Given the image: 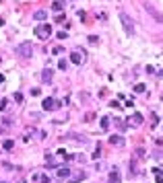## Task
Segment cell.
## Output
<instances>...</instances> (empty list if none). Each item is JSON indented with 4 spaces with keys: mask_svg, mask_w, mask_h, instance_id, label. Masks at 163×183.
<instances>
[{
    "mask_svg": "<svg viewBox=\"0 0 163 183\" xmlns=\"http://www.w3.org/2000/svg\"><path fill=\"white\" fill-rule=\"evenodd\" d=\"M41 107H44L46 111H54V109H58V107H60V103L56 101V99L47 97V99H44V103H41Z\"/></svg>",
    "mask_w": 163,
    "mask_h": 183,
    "instance_id": "cell-6",
    "label": "cell"
},
{
    "mask_svg": "<svg viewBox=\"0 0 163 183\" xmlns=\"http://www.w3.org/2000/svg\"><path fill=\"white\" fill-rule=\"evenodd\" d=\"M89 43H97V37L95 35H89Z\"/></svg>",
    "mask_w": 163,
    "mask_h": 183,
    "instance_id": "cell-26",
    "label": "cell"
},
{
    "mask_svg": "<svg viewBox=\"0 0 163 183\" xmlns=\"http://www.w3.org/2000/svg\"><path fill=\"white\" fill-rule=\"evenodd\" d=\"M15 101L21 103V101H23V95H21V93H15Z\"/></svg>",
    "mask_w": 163,
    "mask_h": 183,
    "instance_id": "cell-24",
    "label": "cell"
},
{
    "mask_svg": "<svg viewBox=\"0 0 163 183\" xmlns=\"http://www.w3.org/2000/svg\"><path fill=\"white\" fill-rule=\"evenodd\" d=\"M58 177H60V179H66V177H70V169L66 167V165L58 167Z\"/></svg>",
    "mask_w": 163,
    "mask_h": 183,
    "instance_id": "cell-10",
    "label": "cell"
},
{
    "mask_svg": "<svg viewBox=\"0 0 163 183\" xmlns=\"http://www.w3.org/2000/svg\"><path fill=\"white\" fill-rule=\"evenodd\" d=\"M52 76H54V72H52L50 68H46L44 72H41V80H44V82H50V80H52Z\"/></svg>",
    "mask_w": 163,
    "mask_h": 183,
    "instance_id": "cell-14",
    "label": "cell"
},
{
    "mask_svg": "<svg viewBox=\"0 0 163 183\" xmlns=\"http://www.w3.org/2000/svg\"><path fill=\"white\" fill-rule=\"evenodd\" d=\"M155 175H157V183H163V175H161V169H153Z\"/></svg>",
    "mask_w": 163,
    "mask_h": 183,
    "instance_id": "cell-19",
    "label": "cell"
},
{
    "mask_svg": "<svg viewBox=\"0 0 163 183\" xmlns=\"http://www.w3.org/2000/svg\"><path fill=\"white\" fill-rule=\"evenodd\" d=\"M145 91H147L145 84H136V87H134V93H139V95H140V93H145Z\"/></svg>",
    "mask_w": 163,
    "mask_h": 183,
    "instance_id": "cell-18",
    "label": "cell"
},
{
    "mask_svg": "<svg viewBox=\"0 0 163 183\" xmlns=\"http://www.w3.org/2000/svg\"><path fill=\"white\" fill-rule=\"evenodd\" d=\"M107 179H109V183H120V171H118L116 167H114V171L109 173V177H107Z\"/></svg>",
    "mask_w": 163,
    "mask_h": 183,
    "instance_id": "cell-11",
    "label": "cell"
},
{
    "mask_svg": "<svg viewBox=\"0 0 163 183\" xmlns=\"http://www.w3.org/2000/svg\"><path fill=\"white\" fill-rule=\"evenodd\" d=\"M47 19V11H35L33 21H46Z\"/></svg>",
    "mask_w": 163,
    "mask_h": 183,
    "instance_id": "cell-12",
    "label": "cell"
},
{
    "mask_svg": "<svg viewBox=\"0 0 163 183\" xmlns=\"http://www.w3.org/2000/svg\"><path fill=\"white\" fill-rule=\"evenodd\" d=\"M99 156H101V148H99V144H97V150H95V152H93V159L97 160V159H99Z\"/></svg>",
    "mask_w": 163,
    "mask_h": 183,
    "instance_id": "cell-22",
    "label": "cell"
},
{
    "mask_svg": "<svg viewBox=\"0 0 163 183\" xmlns=\"http://www.w3.org/2000/svg\"><path fill=\"white\" fill-rule=\"evenodd\" d=\"M142 119H145V117H142L140 113H132V115L128 117V126L139 128V126H142Z\"/></svg>",
    "mask_w": 163,
    "mask_h": 183,
    "instance_id": "cell-7",
    "label": "cell"
},
{
    "mask_svg": "<svg viewBox=\"0 0 163 183\" xmlns=\"http://www.w3.org/2000/svg\"><path fill=\"white\" fill-rule=\"evenodd\" d=\"M33 33H35V37H39V39H47V37H52V27L47 23H39L33 29Z\"/></svg>",
    "mask_w": 163,
    "mask_h": 183,
    "instance_id": "cell-3",
    "label": "cell"
},
{
    "mask_svg": "<svg viewBox=\"0 0 163 183\" xmlns=\"http://www.w3.org/2000/svg\"><path fill=\"white\" fill-rule=\"evenodd\" d=\"M62 8H64V4H62V0H56V2L52 4V11H54V12H60V11H62Z\"/></svg>",
    "mask_w": 163,
    "mask_h": 183,
    "instance_id": "cell-15",
    "label": "cell"
},
{
    "mask_svg": "<svg viewBox=\"0 0 163 183\" xmlns=\"http://www.w3.org/2000/svg\"><path fill=\"white\" fill-rule=\"evenodd\" d=\"M15 54H19L21 58H31V56H33V46H31V41H23V43H19V46L15 47Z\"/></svg>",
    "mask_w": 163,
    "mask_h": 183,
    "instance_id": "cell-2",
    "label": "cell"
},
{
    "mask_svg": "<svg viewBox=\"0 0 163 183\" xmlns=\"http://www.w3.org/2000/svg\"><path fill=\"white\" fill-rule=\"evenodd\" d=\"M109 128V117H101V130H107Z\"/></svg>",
    "mask_w": 163,
    "mask_h": 183,
    "instance_id": "cell-17",
    "label": "cell"
},
{
    "mask_svg": "<svg viewBox=\"0 0 163 183\" xmlns=\"http://www.w3.org/2000/svg\"><path fill=\"white\" fill-rule=\"evenodd\" d=\"M85 177H87V173L79 169V171L74 173V175H70V177H68V183H79V181H83Z\"/></svg>",
    "mask_w": 163,
    "mask_h": 183,
    "instance_id": "cell-8",
    "label": "cell"
},
{
    "mask_svg": "<svg viewBox=\"0 0 163 183\" xmlns=\"http://www.w3.org/2000/svg\"><path fill=\"white\" fill-rule=\"evenodd\" d=\"M66 66H68V62H66V60H60V62H58V68L60 70H66Z\"/></svg>",
    "mask_w": 163,
    "mask_h": 183,
    "instance_id": "cell-21",
    "label": "cell"
},
{
    "mask_svg": "<svg viewBox=\"0 0 163 183\" xmlns=\"http://www.w3.org/2000/svg\"><path fill=\"white\" fill-rule=\"evenodd\" d=\"M12 146H15L12 140H4V142H2V148H4V150H12Z\"/></svg>",
    "mask_w": 163,
    "mask_h": 183,
    "instance_id": "cell-16",
    "label": "cell"
},
{
    "mask_svg": "<svg viewBox=\"0 0 163 183\" xmlns=\"http://www.w3.org/2000/svg\"><path fill=\"white\" fill-rule=\"evenodd\" d=\"M109 144H112V146H124L126 140L122 136H118V134H114V136H109Z\"/></svg>",
    "mask_w": 163,
    "mask_h": 183,
    "instance_id": "cell-9",
    "label": "cell"
},
{
    "mask_svg": "<svg viewBox=\"0 0 163 183\" xmlns=\"http://www.w3.org/2000/svg\"><path fill=\"white\" fill-rule=\"evenodd\" d=\"M6 105H8V101H6V99H2V101H0V111H4V109H6Z\"/></svg>",
    "mask_w": 163,
    "mask_h": 183,
    "instance_id": "cell-23",
    "label": "cell"
},
{
    "mask_svg": "<svg viewBox=\"0 0 163 183\" xmlns=\"http://www.w3.org/2000/svg\"><path fill=\"white\" fill-rule=\"evenodd\" d=\"M2 25H4V21H2V19H0V27H2Z\"/></svg>",
    "mask_w": 163,
    "mask_h": 183,
    "instance_id": "cell-27",
    "label": "cell"
},
{
    "mask_svg": "<svg viewBox=\"0 0 163 183\" xmlns=\"http://www.w3.org/2000/svg\"><path fill=\"white\" fill-rule=\"evenodd\" d=\"M120 21H122V27H124L126 35H128V37H134V23H132V19H130L124 11H120Z\"/></svg>",
    "mask_w": 163,
    "mask_h": 183,
    "instance_id": "cell-1",
    "label": "cell"
},
{
    "mask_svg": "<svg viewBox=\"0 0 163 183\" xmlns=\"http://www.w3.org/2000/svg\"><path fill=\"white\" fill-rule=\"evenodd\" d=\"M85 60H87V54H85L83 49H74V52L70 54V62H72V64H77V66L85 64Z\"/></svg>",
    "mask_w": 163,
    "mask_h": 183,
    "instance_id": "cell-4",
    "label": "cell"
},
{
    "mask_svg": "<svg viewBox=\"0 0 163 183\" xmlns=\"http://www.w3.org/2000/svg\"><path fill=\"white\" fill-rule=\"evenodd\" d=\"M66 140H72V142H81V144H85V142H87V138L79 136V134H68V136H66Z\"/></svg>",
    "mask_w": 163,
    "mask_h": 183,
    "instance_id": "cell-13",
    "label": "cell"
},
{
    "mask_svg": "<svg viewBox=\"0 0 163 183\" xmlns=\"http://www.w3.org/2000/svg\"><path fill=\"white\" fill-rule=\"evenodd\" d=\"M39 181L41 183H50V177H47V175H39Z\"/></svg>",
    "mask_w": 163,
    "mask_h": 183,
    "instance_id": "cell-25",
    "label": "cell"
},
{
    "mask_svg": "<svg viewBox=\"0 0 163 183\" xmlns=\"http://www.w3.org/2000/svg\"><path fill=\"white\" fill-rule=\"evenodd\" d=\"M46 162L50 165V167H54V162H56V160H54V156H52V154H46Z\"/></svg>",
    "mask_w": 163,
    "mask_h": 183,
    "instance_id": "cell-20",
    "label": "cell"
},
{
    "mask_svg": "<svg viewBox=\"0 0 163 183\" xmlns=\"http://www.w3.org/2000/svg\"><path fill=\"white\" fill-rule=\"evenodd\" d=\"M161 76H163V70H161Z\"/></svg>",
    "mask_w": 163,
    "mask_h": 183,
    "instance_id": "cell-28",
    "label": "cell"
},
{
    "mask_svg": "<svg viewBox=\"0 0 163 183\" xmlns=\"http://www.w3.org/2000/svg\"><path fill=\"white\" fill-rule=\"evenodd\" d=\"M21 183H23V181H21Z\"/></svg>",
    "mask_w": 163,
    "mask_h": 183,
    "instance_id": "cell-29",
    "label": "cell"
},
{
    "mask_svg": "<svg viewBox=\"0 0 163 183\" xmlns=\"http://www.w3.org/2000/svg\"><path fill=\"white\" fill-rule=\"evenodd\" d=\"M145 11L149 12V14H151L153 19L157 21V23H163V14H161V12H159V11H157V8H155L153 4H145Z\"/></svg>",
    "mask_w": 163,
    "mask_h": 183,
    "instance_id": "cell-5",
    "label": "cell"
}]
</instances>
